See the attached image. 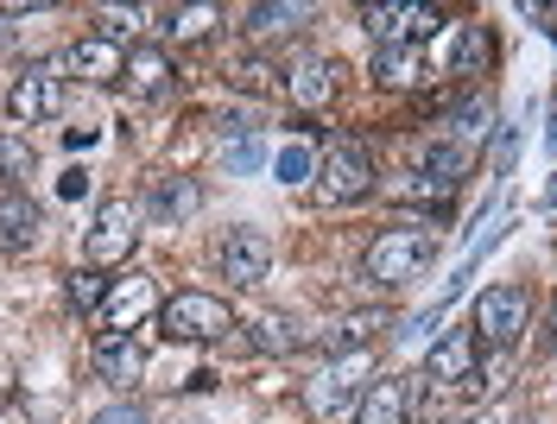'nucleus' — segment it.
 <instances>
[{
	"label": "nucleus",
	"mask_w": 557,
	"mask_h": 424,
	"mask_svg": "<svg viewBox=\"0 0 557 424\" xmlns=\"http://www.w3.org/2000/svg\"><path fill=\"white\" fill-rule=\"evenodd\" d=\"M431 228H381L374 235V248H368V279H381V285H406V279H418V266L431 260Z\"/></svg>",
	"instance_id": "f257e3e1"
},
{
	"label": "nucleus",
	"mask_w": 557,
	"mask_h": 424,
	"mask_svg": "<svg viewBox=\"0 0 557 424\" xmlns=\"http://www.w3.org/2000/svg\"><path fill=\"white\" fill-rule=\"evenodd\" d=\"M159 323H165V336H172V342H215V336H228V329H235L228 304H222V298H209V291H177L172 304L159 311Z\"/></svg>",
	"instance_id": "f03ea898"
},
{
	"label": "nucleus",
	"mask_w": 557,
	"mask_h": 424,
	"mask_svg": "<svg viewBox=\"0 0 557 424\" xmlns=\"http://www.w3.org/2000/svg\"><path fill=\"white\" fill-rule=\"evenodd\" d=\"M525 311H532V298H525L520 285H487L482 298H475V342L513 349L525 329Z\"/></svg>",
	"instance_id": "7ed1b4c3"
},
{
	"label": "nucleus",
	"mask_w": 557,
	"mask_h": 424,
	"mask_svg": "<svg viewBox=\"0 0 557 424\" xmlns=\"http://www.w3.org/2000/svg\"><path fill=\"white\" fill-rule=\"evenodd\" d=\"M368 190H374V165L361 146H330L317 159V197L323 203H361Z\"/></svg>",
	"instance_id": "20e7f679"
},
{
	"label": "nucleus",
	"mask_w": 557,
	"mask_h": 424,
	"mask_svg": "<svg viewBox=\"0 0 557 424\" xmlns=\"http://www.w3.org/2000/svg\"><path fill=\"white\" fill-rule=\"evenodd\" d=\"M215 260H222V279L228 285H260L273 273V235L267 228H228Z\"/></svg>",
	"instance_id": "39448f33"
},
{
	"label": "nucleus",
	"mask_w": 557,
	"mask_h": 424,
	"mask_svg": "<svg viewBox=\"0 0 557 424\" xmlns=\"http://www.w3.org/2000/svg\"><path fill=\"white\" fill-rule=\"evenodd\" d=\"M437 26H444V20H437V7H418V0H399V7H374V13H368V33H374V45H381V51L424 45Z\"/></svg>",
	"instance_id": "423d86ee"
},
{
	"label": "nucleus",
	"mask_w": 557,
	"mask_h": 424,
	"mask_svg": "<svg viewBox=\"0 0 557 424\" xmlns=\"http://www.w3.org/2000/svg\"><path fill=\"white\" fill-rule=\"evenodd\" d=\"M7 108H13V121H51L64 108V76H58V64H26L20 83H13V96H7Z\"/></svg>",
	"instance_id": "0eeeda50"
},
{
	"label": "nucleus",
	"mask_w": 557,
	"mask_h": 424,
	"mask_svg": "<svg viewBox=\"0 0 557 424\" xmlns=\"http://www.w3.org/2000/svg\"><path fill=\"white\" fill-rule=\"evenodd\" d=\"M368 367H374V354H368V349H355V354H343V361H330V374L317 381L311 406H317V412H336V406H348V399H361Z\"/></svg>",
	"instance_id": "6e6552de"
},
{
	"label": "nucleus",
	"mask_w": 557,
	"mask_h": 424,
	"mask_svg": "<svg viewBox=\"0 0 557 424\" xmlns=\"http://www.w3.org/2000/svg\"><path fill=\"white\" fill-rule=\"evenodd\" d=\"M139 228L127 222V210H102V222L89 228V241H83V253H89V266L102 273V266H121L127 253H134Z\"/></svg>",
	"instance_id": "1a4fd4ad"
},
{
	"label": "nucleus",
	"mask_w": 557,
	"mask_h": 424,
	"mask_svg": "<svg viewBox=\"0 0 557 424\" xmlns=\"http://www.w3.org/2000/svg\"><path fill=\"white\" fill-rule=\"evenodd\" d=\"M64 71L83 76V83H108V76L127 71V51H121L114 38H102V33H96V38H76V45L64 51Z\"/></svg>",
	"instance_id": "9d476101"
},
{
	"label": "nucleus",
	"mask_w": 557,
	"mask_h": 424,
	"mask_svg": "<svg viewBox=\"0 0 557 424\" xmlns=\"http://www.w3.org/2000/svg\"><path fill=\"white\" fill-rule=\"evenodd\" d=\"M424 374L431 381H475V329H450L444 342H431Z\"/></svg>",
	"instance_id": "9b49d317"
},
{
	"label": "nucleus",
	"mask_w": 557,
	"mask_h": 424,
	"mask_svg": "<svg viewBox=\"0 0 557 424\" xmlns=\"http://www.w3.org/2000/svg\"><path fill=\"white\" fill-rule=\"evenodd\" d=\"M102 311H108V329H114V336H127V329H134L146 311H152V279H121V285H108Z\"/></svg>",
	"instance_id": "f8f14e48"
},
{
	"label": "nucleus",
	"mask_w": 557,
	"mask_h": 424,
	"mask_svg": "<svg viewBox=\"0 0 557 424\" xmlns=\"http://www.w3.org/2000/svg\"><path fill=\"white\" fill-rule=\"evenodd\" d=\"M96 374L114 381V387H134L139 374H146V354H139L134 336H102L96 342Z\"/></svg>",
	"instance_id": "ddd939ff"
},
{
	"label": "nucleus",
	"mask_w": 557,
	"mask_h": 424,
	"mask_svg": "<svg viewBox=\"0 0 557 424\" xmlns=\"http://www.w3.org/2000/svg\"><path fill=\"white\" fill-rule=\"evenodd\" d=\"M285 89H292V102L298 108H323L330 96H336V58H305Z\"/></svg>",
	"instance_id": "4468645a"
},
{
	"label": "nucleus",
	"mask_w": 557,
	"mask_h": 424,
	"mask_svg": "<svg viewBox=\"0 0 557 424\" xmlns=\"http://www.w3.org/2000/svg\"><path fill=\"white\" fill-rule=\"evenodd\" d=\"M127 89L134 96H165V83H172V64H165V51H152V45H139V51H127Z\"/></svg>",
	"instance_id": "2eb2a0df"
},
{
	"label": "nucleus",
	"mask_w": 557,
	"mask_h": 424,
	"mask_svg": "<svg viewBox=\"0 0 557 424\" xmlns=\"http://www.w3.org/2000/svg\"><path fill=\"white\" fill-rule=\"evenodd\" d=\"M253 349L260 354H298L305 349V329H298V317H285V311H267V317L253 323Z\"/></svg>",
	"instance_id": "dca6fc26"
},
{
	"label": "nucleus",
	"mask_w": 557,
	"mask_h": 424,
	"mask_svg": "<svg viewBox=\"0 0 557 424\" xmlns=\"http://www.w3.org/2000/svg\"><path fill=\"white\" fill-rule=\"evenodd\" d=\"M33 235H38V210L20 190H7V197H0V241H7V248H33Z\"/></svg>",
	"instance_id": "f3484780"
},
{
	"label": "nucleus",
	"mask_w": 557,
	"mask_h": 424,
	"mask_svg": "<svg viewBox=\"0 0 557 424\" xmlns=\"http://www.w3.org/2000/svg\"><path fill=\"white\" fill-rule=\"evenodd\" d=\"M298 26H305V7L298 0H267V7L247 13V33L253 38H278V33H298Z\"/></svg>",
	"instance_id": "a211bd4d"
},
{
	"label": "nucleus",
	"mask_w": 557,
	"mask_h": 424,
	"mask_svg": "<svg viewBox=\"0 0 557 424\" xmlns=\"http://www.w3.org/2000/svg\"><path fill=\"white\" fill-rule=\"evenodd\" d=\"M494 58V38L482 26H456V51H450V76H475Z\"/></svg>",
	"instance_id": "6ab92c4d"
},
{
	"label": "nucleus",
	"mask_w": 557,
	"mask_h": 424,
	"mask_svg": "<svg viewBox=\"0 0 557 424\" xmlns=\"http://www.w3.org/2000/svg\"><path fill=\"white\" fill-rule=\"evenodd\" d=\"M374 76H381L386 89H412L424 64H418V45H399V51H374Z\"/></svg>",
	"instance_id": "aec40b11"
},
{
	"label": "nucleus",
	"mask_w": 557,
	"mask_h": 424,
	"mask_svg": "<svg viewBox=\"0 0 557 424\" xmlns=\"http://www.w3.org/2000/svg\"><path fill=\"white\" fill-rule=\"evenodd\" d=\"M361 424H406V392H399V381H381V387L361 392Z\"/></svg>",
	"instance_id": "412c9836"
},
{
	"label": "nucleus",
	"mask_w": 557,
	"mask_h": 424,
	"mask_svg": "<svg viewBox=\"0 0 557 424\" xmlns=\"http://www.w3.org/2000/svg\"><path fill=\"white\" fill-rule=\"evenodd\" d=\"M197 203H203V197H197V184H184V177H177V184H159V197H152V210L165 215V222H177V215H190Z\"/></svg>",
	"instance_id": "4be33fe9"
},
{
	"label": "nucleus",
	"mask_w": 557,
	"mask_h": 424,
	"mask_svg": "<svg viewBox=\"0 0 557 424\" xmlns=\"http://www.w3.org/2000/svg\"><path fill=\"white\" fill-rule=\"evenodd\" d=\"M469 172V152L462 146H431V159H424V177H437V184H450L456 190V177Z\"/></svg>",
	"instance_id": "5701e85b"
},
{
	"label": "nucleus",
	"mask_w": 557,
	"mask_h": 424,
	"mask_svg": "<svg viewBox=\"0 0 557 424\" xmlns=\"http://www.w3.org/2000/svg\"><path fill=\"white\" fill-rule=\"evenodd\" d=\"M102 298H108V279L96 273V266L70 273V304H76V311H89V304H102Z\"/></svg>",
	"instance_id": "b1692460"
},
{
	"label": "nucleus",
	"mask_w": 557,
	"mask_h": 424,
	"mask_svg": "<svg viewBox=\"0 0 557 424\" xmlns=\"http://www.w3.org/2000/svg\"><path fill=\"white\" fill-rule=\"evenodd\" d=\"M209 26H215V7H184V13H172V26H165V33L190 45V38H203Z\"/></svg>",
	"instance_id": "393cba45"
},
{
	"label": "nucleus",
	"mask_w": 557,
	"mask_h": 424,
	"mask_svg": "<svg viewBox=\"0 0 557 424\" xmlns=\"http://www.w3.org/2000/svg\"><path fill=\"white\" fill-rule=\"evenodd\" d=\"M33 172V146L26 140H0V184H20Z\"/></svg>",
	"instance_id": "a878e982"
},
{
	"label": "nucleus",
	"mask_w": 557,
	"mask_h": 424,
	"mask_svg": "<svg viewBox=\"0 0 557 424\" xmlns=\"http://www.w3.org/2000/svg\"><path fill=\"white\" fill-rule=\"evenodd\" d=\"M278 177H285V184H298V177H311V165H317V152L311 146H278Z\"/></svg>",
	"instance_id": "bb28decb"
},
{
	"label": "nucleus",
	"mask_w": 557,
	"mask_h": 424,
	"mask_svg": "<svg viewBox=\"0 0 557 424\" xmlns=\"http://www.w3.org/2000/svg\"><path fill=\"white\" fill-rule=\"evenodd\" d=\"M456 134H462V140H482L487 134V102H462L456 108Z\"/></svg>",
	"instance_id": "cd10ccee"
},
{
	"label": "nucleus",
	"mask_w": 557,
	"mask_h": 424,
	"mask_svg": "<svg viewBox=\"0 0 557 424\" xmlns=\"http://www.w3.org/2000/svg\"><path fill=\"white\" fill-rule=\"evenodd\" d=\"M253 165H260V140L228 146V172H253Z\"/></svg>",
	"instance_id": "c85d7f7f"
},
{
	"label": "nucleus",
	"mask_w": 557,
	"mask_h": 424,
	"mask_svg": "<svg viewBox=\"0 0 557 424\" xmlns=\"http://www.w3.org/2000/svg\"><path fill=\"white\" fill-rule=\"evenodd\" d=\"M89 424H146V412H139V406H108V412H96Z\"/></svg>",
	"instance_id": "c756f323"
},
{
	"label": "nucleus",
	"mask_w": 557,
	"mask_h": 424,
	"mask_svg": "<svg viewBox=\"0 0 557 424\" xmlns=\"http://www.w3.org/2000/svg\"><path fill=\"white\" fill-rule=\"evenodd\" d=\"M58 190H64V197H83V190H89V172H70L64 184H58Z\"/></svg>",
	"instance_id": "7c9ffc66"
},
{
	"label": "nucleus",
	"mask_w": 557,
	"mask_h": 424,
	"mask_svg": "<svg viewBox=\"0 0 557 424\" xmlns=\"http://www.w3.org/2000/svg\"><path fill=\"white\" fill-rule=\"evenodd\" d=\"M552 329H557V311H552Z\"/></svg>",
	"instance_id": "2f4dec72"
},
{
	"label": "nucleus",
	"mask_w": 557,
	"mask_h": 424,
	"mask_svg": "<svg viewBox=\"0 0 557 424\" xmlns=\"http://www.w3.org/2000/svg\"><path fill=\"white\" fill-rule=\"evenodd\" d=\"M482 424H487V419H482Z\"/></svg>",
	"instance_id": "473e14b6"
}]
</instances>
